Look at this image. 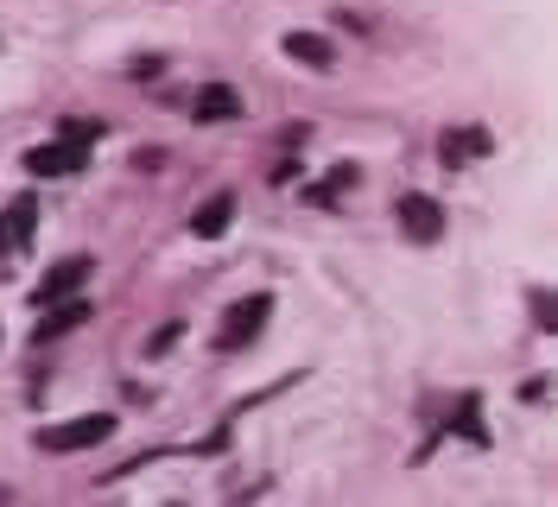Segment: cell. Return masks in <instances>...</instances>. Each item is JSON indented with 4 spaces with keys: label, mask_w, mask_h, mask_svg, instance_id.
<instances>
[{
    "label": "cell",
    "mask_w": 558,
    "mask_h": 507,
    "mask_svg": "<svg viewBox=\"0 0 558 507\" xmlns=\"http://www.w3.org/2000/svg\"><path fill=\"white\" fill-rule=\"evenodd\" d=\"M267 311H274V292H254V299H235L216 324V355H242L247 342L267 330Z\"/></svg>",
    "instance_id": "1"
},
{
    "label": "cell",
    "mask_w": 558,
    "mask_h": 507,
    "mask_svg": "<svg viewBox=\"0 0 558 507\" xmlns=\"http://www.w3.org/2000/svg\"><path fill=\"white\" fill-rule=\"evenodd\" d=\"M102 438H114V412H83V419H64V425H45L33 444L51 450V457H70V450H96Z\"/></svg>",
    "instance_id": "2"
},
{
    "label": "cell",
    "mask_w": 558,
    "mask_h": 507,
    "mask_svg": "<svg viewBox=\"0 0 558 507\" xmlns=\"http://www.w3.org/2000/svg\"><path fill=\"white\" fill-rule=\"evenodd\" d=\"M393 222H400V236L418 241V248H432V241L445 236V209H438V197H425V191L393 203Z\"/></svg>",
    "instance_id": "3"
},
{
    "label": "cell",
    "mask_w": 558,
    "mask_h": 507,
    "mask_svg": "<svg viewBox=\"0 0 558 507\" xmlns=\"http://www.w3.org/2000/svg\"><path fill=\"white\" fill-rule=\"evenodd\" d=\"M38 311H45V317L33 324V342L45 349V342H58L64 330H76V324H89V311H96V304L70 292V299H58V304H38Z\"/></svg>",
    "instance_id": "4"
},
{
    "label": "cell",
    "mask_w": 558,
    "mask_h": 507,
    "mask_svg": "<svg viewBox=\"0 0 558 507\" xmlns=\"http://www.w3.org/2000/svg\"><path fill=\"white\" fill-rule=\"evenodd\" d=\"M96 273V261L89 254H70V261H58V267L38 279V304H58V299H70V292H83V279Z\"/></svg>",
    "instance_id": "5"
},
{
    "label": "cell",
    "mask_w": 558,
    "mask_h": 507,
    "mask_svg": "<svg viewBox=\"0 0 558 507\" xmlns=\"http://www.w3.org/2000/svg\"><path fill=\"white\" fill-rule=\"evenodd\" d=\"M76 166H83V146L76 140H51V146H33L26 153V171L33 178H70Z\"/></svg>",
    "instance_id": "6"
},
{
    "label": "cell",
    "mask_w": 558,
    "mask_h": 507,
    "mask_svg": "<svg viewBox=\"0 0 558 507\" xmlns=\"http://www.w3.org/2000/svg\"><path fill=\"white\" fill-rule=\"evenodd\" d=\"M33 229H38V197H13L0 209V248H7V254H20V248L33 241Z\"/></svg>",
    "instance_id": "7"
},
{
    "label": "cell",
    "mask_w": 558,
    "mask_h": 507,
    "mask_svg": "<svg viewBox=\"0 0 558 507\" xmlns=\"http://www.w3.org/2000/svg\"><path fill=\"white\" fill-rule=\"evenodd\" d=\"M286 58L305 64V70H330L337 64V45H330L324 33H286Z\"/></svg>",
    "instance_id": "8"
},
{
    "label": "cell",
    "mask_w": 558,
    "mask_h": 507,
    "mask_svg": "<svg viewBox=\"0 0 558 507\" xmlns=\"http://www.w3.org/2000/svg\"><path fill=\"white\" fill-rule=\"evenodd\" d=\"M191 114H197V121H235V114H242V96H235L229 83H204L197 101H191Z\"/></svg>",
    "instance_id": "9"
},
{
    "label": "cell",
    "mask_w": 558,
    "mask_h": 507,
    "mask_svg": "<svg viewBox=\"0 0 558 507\" xmlns=\"http://www.w3.org/2000/svg\"><path fill=\"white\" fill-rule=\"evenodd\" d=\"M229 222H235V191H216V197H209L197 216H191V236H197V241H216Z\"/></svg>",
    "instance_id": "10"
},
{
    "label": "cell",
    "mask_w": 558,
    "mask_h": 507,
    "mask_svg": "<svg viewBox=\"0 0 558 507\" xmlns=\"http://www.w3.org/2000/svg\"><path fill=\"white\" fill-rule=\"evenodd\" d=\"M483 153H488L483 128H457V134H445V166H470V159H483Z\"/></svg>",
    "instance_id": "11"
},
{
    "label": "cell",
    "mask_w": 558,
    "mask_h": 507,
    "mask_svg": "<svg viewBox=\"0 0 558 507\" xmlns=\"http://www.w3.org/2000/svg\"><path fill=\"white\" fill-rule=\"evenodd\" d=\"M355 178H362V171H355V166H337V171H330V178H324V184H312L305 197H312L317 209H330V203L343 197V191H355Z\"/></svg>",
    "instance_id": "12"
},
{
    "label": "cell",
    "mask_w": 558,
    "mask_h": 507,
    "mask_svg": "<svg viewBox=\"0 0 558 507\" xmlns=\"http://www.w3.org/2000/svg\"><path fill=\"white\" fill-rule=\"evenodd\" d=\"M64 140L89 146V140H102V121H64Z\"/></svg>",
    "instance_id": "13"
},
{
    "label": "cell",
    "mask_w": 558,
    "mask_h": 507,
    "mask_svg": "<svg viewBox=\"0 0 558 507\" xmlns=\"http://www.w3.org/2000/svg\"><path fill=\"white\" fill-rule=\"evenodd\" d=\"M134 166H140V171H159V166H166V146H140Z\"/></svg>",
    "instance_id": "14"
},
{
    "label": "cell",
    "mask_w": 558,
    "mask_h": 507,
    "mask_svg": "<svg viewBox=\"0 0 558 507\" xmlns=\"http://www.w3.org/2000/svg\"><path fill=\"white\" fill-rule=\"evenodd\" d=\"M533 311H539V330H553V324H558V311H553V299H546V292H533Z\"/></svg>",
    "instance_id": "15"
}]
</instances>
